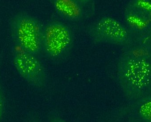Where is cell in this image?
I'll list each match as a JSON object with an SVG mask.
<instances>
[{
    "instance_id": "obj_9",
    "label": "cell",
    "mask_w": 151,
    "mask_h": 122,
    "mask_svg": "<svg viewBox=\"0 0 151 122\" xmlns=\"http://www.w3.org/2000/svg\"><path fill=\"white\" fill-rule=\"evenodd\" d=\"M5 96L2 87L1 81V75L0 72V122L2 121L5 109Z\"/></svg>"
},
{
    "instance_id": "obj_1",
    "label": "cell",
    "mask_w": 151,
    "mask_h": 122,
    "mask_svg": "<svg viewBox=\"0 0 151 122\" xmlns=\"http://www.w3.org/2000/svg\"><path fill=\"white\" fill-rule=\"evenodd\" d=\"M117 75L125 97L131 101L141 100L151 89V61L145 54L127 51L119 58Z\"/></svg>"
},
{
    "instance_id": "obj_7",
    "label": "cell",
    "mask_w": 151,
    "mask_h": 122,
    "mask_svg": "<svg viewBox=\"0 0 151 122\" xmlns=\"http://www.w3.org/2000/svg\"><path fill=\"white\" fill-rule=\"evenodd\" d=\"M124 15L129 27L138 30L145 29L151 23V1H132L126 7Z\"/></svg>"
},
{
    "instance_id": "obj_11",
    "label": "cell",
    "mask_w": 151,
    "mask_h": 122,
    "mask_svg": "<svg viewBox=\"0 0 151 122\" xmlns=\"http://www.w3.org/2000/svg\"><path fill=\"white\" fill-rule=\"evenodd\" d=\"M50 122H68L65 120V119H63V118H61L60 117L58 116H55L53 117L50 120Z\"/></svg>"
},
{
    "instance_id": "obj_14",
    "label": "cell",
    "mask_w": 151,
    "mask_h": 122,
    "mask_svg": "<svg viewBox=\"0 0 151 122\" xmlns=\"http://www.w3.org/2000/svg\"></svg>"
},
{
    "instance_id": "obj_5",
    "label": "cell",
    "mask_w": 151,
    "mask_h": 122,
    "mask_svg": "<svg viewBox=\"0 0 151 122\" xmlns=\"http://www.w3.org/2000/svg\"><path fill=\"white\" fill-rule=\"evenodd\" d=\"M12 56L15 68L29 85L39 89L46 86L47 71L37 57L15 45L12 48Z\"/></svg>"
},
{
    "instance_id": "obj_15",
    "label": "cell",
    "mask_w": 151,
    "mask_h": 122,
    "mask_svg": "<svg viewBox=\"0 0 151 122\" xmlns=\"http://www.w3.org/2000/svg\"></svg>"
},
{
    "instance_id": "obj_4",
    "label": "cell",
    "mask_w": 151,
    "mask_h": 122,
    "mask_svg": "<svg viewBox=\"0 0 151 122\" xmlns=\"http://www.w3.org/2000/svg\"><path fill=\"white\" fill-rule=\"evenodd\" d=\"M85 31L94 44H109L124 46L129 40V32L127 28L110 17H103L88 24Z\"/></svg>"
},
{
    "instance_id": "obj_12",
    "label": "cell",
    "mask_w": 151,
    "mask_h": 122,
    "mask_svg": "<svg viewBox=\"0 0 151 122\" xmlns=\"http://www.w3.org/2000/svg\"><path fill=\"white\" fill-rule=\"evenodd\" d=\"M28 122H40V121L38 120H35V119H32V120H29Z\"/></svg>"
},
{
    "instance_id": "obj_3",
    "label": "cell",
    "mask_w": 151,
    "mask_h": 122,
    "mask_svg": "<svg viewBox=\"0 0 151 122\" xmlns=\"http://www.w3.org/2000/svg\"><path fill=\"white\" fill-rule=\"evenodd\" d=\"M10 35L15 46L38 57L42 54L44 24L25 12L17 13L9 21Z\"/></svg>"
},
{
    "instance_id": "obj_13",
    "label": "cell",
    "mask_w": 151,
    "mask_h": 122,
    "mask_svg": "<svg viewBox=\"0 0 151 122\" xmlns=\"http://www.w3.org/2000/svg\"></svg>"
},
{
    "instance_id": "obj_10",
    "label": "cell",
    "mask_w": 151,
    "mask_h": 122,
    "mask_svg": "<svg viewBox=\"0 0 151 122\" xmlns=\"http://www.w3.org/2000/svg\"><path fill=\"white\" fill-rule=\"evenodd\" d=\"M85 6L91 7L95 8L94 0H77Z\"/></svg>"
},
{
    "instance_id": "obj_6",
    "label": "cell",
    "mask_w": 151,
    "mask_h": 122,
    "mask_svg": "<svg viewBox=\"0 0 151 122\" xmlns=\"http://www.w3.org/2000/svg\"><path fill=\"white\" fill-rule=\"evenodd\" d=\"M58 15L64 20L79 22L93 16L95 8L83 5L77 0H49Z\"/></svg>"
},
{
    "instance_id": "obj_2",
    "label": "cell",
    "mask_w": 151,
    "mask_h": 122,
    "mask_svg": "<svg viewBox=\"0 0 151 122\" xmlns=\"http://www.w3.org/2000/svg\"><path fill=\"white\" fill-rule=\"evenodd\" d=\"M75 43V35L71 28L57 20L44 24L42 52L54 64H60L69 59Z\"/></svg>"
},
{
    "instance_id": "obj_8",
    "label": "cell",
    "mask_w": 151,
    "mask_h": 122,
    "mask_svg": "<svg viewBox=\"0 0 151 122\" xmlns=\"http://www.w3.org/2000/svg\"><path fill=\"white\" fill-rule=\"evenodd\" d=\"M139 117L144 122H151V99L145 100L140 104L138 109Z\"/></svg>"
}]
</instances>
